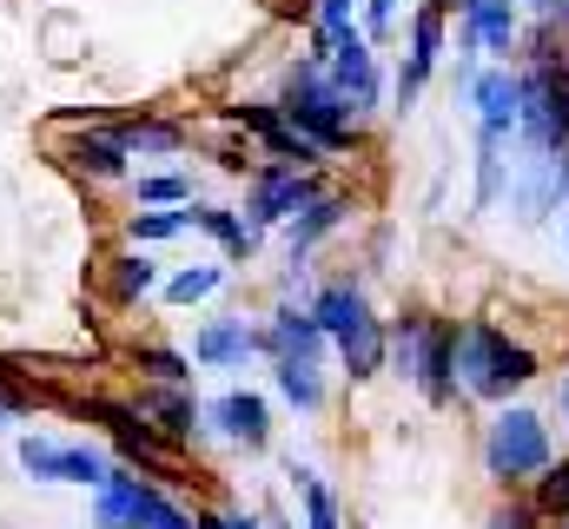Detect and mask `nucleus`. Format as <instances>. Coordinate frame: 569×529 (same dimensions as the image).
Returning <instances> with one entry per match:
<instances>
[{"label": "nucleus", "instance_id": "nucleus-6", "mask_svg": "<svg viewBox=\"0 0 569 529\" xmlns=\"http://www.w3.org/2000/svg\"><path fill=\"white\" fill-rule=\"evenodd\" d=\"M503 212L523 226V232H537V226H550V219H563L569 212V172H563V152H530V146H517L510 139V179H503Z\"/></svg>", "mask_w": 569, "mask_h": 529}, {"label": "nucleus", "instance_id": "nucleus-12", "mask_svg": "<svg viewBox=\"0 0 569 529\" xmlns=\"http://www.w3.org/2000/svg\"><path fill=\"white\" fill-rule=\"evenodd\" d=\"M20 470L40 477V483H87L100 490L107 483V457L93 443H60V437H20Z\"/></svg>", "mask_w": 569, "mask_h": 529}, {"label": "nucleus", "instance_id": "nucleus-18", "mask_svg": "<svg viewBox=\"0 0 569 529\" xmlns=\"http://www.w3.org/2000/svg\"><path fill=\"white\" fill-rule=\"evenodd\" d=\"M331 365H338L351 385L385 378V318H378V311H365L351 331H338V338H331Z\"/></svg>", "mask_w": 569, "mask_h": 529}, {"label": "nucleus", "instance_id": "nucleus-22", "mask_svg": "<svg viewBox=\"0 0 569 529\" xmlns=\"http://www.w3.org/2000/svg\"><path fill=\"white\" fill-rule=\"evenodd\" d=\"M186 212H192V232H206L226 259H252V252H259V239H266V232H252V226H246V212H232V206H206V199H192Z\"/></svg>", "mask_w": 569, "mask_h": 529}, {"label": "nucleus", "instance_id": "nucleus-26", "mask_svg": "<svg viewBox=\"0 0 569 529\" xmlns=\"http://www.w3.org/2000/svg\"><path fill=\"white\" fill-rule=\"evenodd\" d=\"M127 159H133V152H127V139H120L113 127L107 132H80V139H73V166H87L93 179H120Z\"/></svg>", "mask_w": 569, "mask_h": 529}, {"label": "nucleus", "instance_id": "nucleus-20", "mask_svg": "<svg viewBox=\"0 0 569 529\" xmlns=\"http://www.w3.org/2000/svg\"><path fill=\"white\" fill-rule=\"evenodd\" d=\"M345 219H351V199H345V192H318V199H311V206L284 226V252H291V264L311 259V252H318V246H325Z\"/></svg>", "mask_w": 569, "mask_h": 529}, {"label": "nucleus", "instance_id": "nucleus-11", "mask_svg": "<svg viewBox=\"0 0 569 529\" xmlns=\"http://www.w3.org/2000/svg\"><path fill=\"white\" fill-rule=\"evenodd\" d=\"M457 107H470V132H483V139H517V107H523L517 60H483Z\"/></svg>", "mask_w": 569, "mask_h": 529}, {"label": "nucleus", "instance_id": "nucleus-17", "mask_svg": "<svg viewBox=\"0 0 569 529\" xmlns=\"http://www.w3.org/2000/svg\"><path fill=\"white\" fill-rule=\"evenodd\" d=\"M140 417L166 437V443H199V437H206V403L192 397V385H159V391H146Z\"/></svg>", "mask_w": 569, "mask_h": 529}, {"label": "nucleus", "instance_id": "nucleus-39", "mask_svg": "<svg viewBox=\"0 0 569 529\" xmlns=\"http://www.w3.org/2000/svg\"><path fill=\"white\" fill-rule=\"evenodd\" d=\"M557 246H563V259H569V219H563V226H557Z\"/></svg>", "mask_w": 569, "mask_h": 529}, {"label": "nucleus", "instance_id": "nucleus-14", "mask_svg": "<svg viewBox=\"0 0 569 529\" xmlns=\"http://www.w3.org/2000/svg\"><path fill=\"white\" fill-rule=\"evenodd\" d=\"M232 120L252 132V139L266 146V159H279V166H305V172H318V166H325V152H318L305 132L291 127V120H284L279 100H252V107H232Z\"/></svg>", "mask_w": 569, "mask_h": 529}, {"label": "nucleus", "instance_id": "nucleus-24", "mask_svg": "<svg viewBox=\"0 0 569 529\" xmlns=\"http://www.w3.org/2000/svg\"><path fill=\"white\" fill-rule=\"evenodd\" d=\"M127 529H192V510H186L172 490H159V483L146 477L140 497H133V510H127Z\"/></svg>", "mask_w": 569, "mask_h": 529}, {"label": "nucleus", "instance_id": "nucleus-43", "mask_svg": "<svg viewBox=\"0 0 569 529\" xmlns=\"http://www.w3.org/2000/svg\"><path fill=\"white\" fill-rule=\"evenodd\" d=\"M563 172H569V152H563Z\"/></svg>", "mask_w": 569, "mask_h": 529}, {"label": "nucleus", "instance_id": "nucleus-15", "mask_svg": "<svg viewBox=\"0 0 569 529\" xmlns=\"http://www.w3.org/2000/svg\"><path fill=\"white\" fill-rule=\"evenodd\" d=\"M259 358L266 365H279V358H331V345H325L318 318L284 298V305H272V318L259 325Z\"/></svg>", "mask_w": 569, "mask_h": 529}, {"label": "nucleus", "instance_id": "nucleus-13", "mask_svg": "<svg viewBox=\"0 0 569 529\" xmlns=\"http://www.w3.org/2000/svg\"><path fill=\"white\" fill-rule=\"evenodd\" d=\"M206 430L212 437H226L232 450H272V403L259 391H219L206 403Z\"/></svg>", "mask_w": 569, "mask_h": 529}, {"label": "nucleus", "instance_id": "nucleus-35", "mask_svg": "<svg viewBox=\"0 0 569 529\" xmlns=\"http://www.w3.org/2000/svg\"><path fill=\"white\" fill-rule=\"evenodd\" d=\"M140 206H192V179L186 172H146Z\"/></svg>", "mask_w": 569, "mask_h": 529}, {"label": "nucleus", "instance_id": "nucleus-44", "mask_svg": "<svg viewBox=\"0 0 569 529\" xmlns=\"http://www.w3.org/2000/svg\"><path fill=\"white\" fill-rule=\"evenodd\" d=\"M563 529H569V523H563Z\"/></svg>", "mask_w": 569, "mask_h": 529}, {"label": "nucleus", "instance_id": "nucleus-38", "mask_svg": "<svg viewBox=\"0 0 569 529\" xmlns=\"http://www.w3.org/2000/svg\"><path fill=\"white\" fill-rule=\"evenodd\" d=\"M550 417H557V430L569 437V358L557 365V385H550Z\"/></svg>", "mask_w": 569, "mask_h": 529}, {"label": "nucleus", "instance_id": "nucleus-31", "mask_svg": "<svg viewBox=\"0 0 569 529\" xmlns=\"http://www.w3.org/2000/svg\"><path fill=\"white\" fill-rule=\"evenodd\" d=\"M358 27V0H311V47H331Z\"/></svg>", "mask_w": 569, "mask_h": 529}, {"label": "nucleus", "instance_id": "nucleus-19", "mask_svg": "<svg viewBox=\"0 0 569 529\" xmlns=\"http://www.w3.org/2000/svg\"><path fill=\"white\" fill-rule=\"evenodd\" d=\"M272 385L298 417H318L331 403V358H279L272 365Z\"/></svg>", "mask_w": 569, "mask_h": 529}, {"label": "nucleus", "instance_id": "nucleus-40", "mask_svg": "<svg viewBox=\"0 0 569 529\" xmlns=\"http://www.w3.org/2000/svg\"><path fill=\"white\" fill-rule=\"evenodd\" d=\"M7 423H13V403H0V430H7Z\"/></svg>", "mask_w": 569, "mask_h": 529}, {"label": "nucleus", "instance_id": "nucleus-7", "mask_svg": "<svg viewBox=\"0 0 569 529\" xmlns=\"http://www.w3.org/2000/svg\"><path fill=\"white\" fill-rule=\"evenodd\" d=\"M318 60H325V73H331V87H338V100L351 107V120L365 127L385 100H391V73H385V60H378V47L365 40V27H351L345 40H331V47H311Z\"/></svg>", "mask_w": 569, "mask_h": 529}, {"label": "nucleus", "instance_id": "nucleus-32", "mask_svg": "<svg viewBox=\"0 0 569 529\" xmlns=\"http://www.w3.org/2000/svg\"><path fill=\"white\" fill-rule=\"evenodd\" d=\"M405 7H418V0H358V27H365V40L385 47V40L405 27Z\"/></svg>", "mask_w": 569, "mask_h": 529}, {"label": "nucleus", "instance_id": "nucleus-34", "mask_svg": "<svg viewBox=\"0 0 569 529\" xmlns=\"http://www.w3.org/2000/svg\"><path fill=\"white\" fill-rule=\"evenodd\" d=\"M483 529H550V523L530 510V497H523V490H510V497H497V503L483 510Z\"/></svg>", "mask_w": 569, "mask_h": 529}, {"label": "nucleus", "instance_id": "nucleus-1", "mask_svg": "<svg viewBox=\"0 0 569 529\" xmlns=\"http://www.w3.org/2000/svg\"><path fill=\"white\" fill-rule=\"evenodd\" d=\"M450 365H457V397L497 410L510 397H530L543 378V351L510 331L503 318H457L450 325Z\"/></svg>", "mask_w": 569, "mask_h": 529}, {"label": "nucleus", "instance_id": "nucleus-2", "mask_svg": "<svg viewBox=\"0 0 569 529\" xmlns=\"http://www.w3.org/2000/svg\"><path fill=\"white\" fill-rule=\"evenodd\" d=\"M517 146L530 152H569V33L530 20L517 47Z\"/></svg>", "mask_w": 569, "mask_h": 529}, {"label": "nucleus", "instance_id": "nucleus-42", "mask_svg": "<svg viewBox=\"0 0 569 529\" xmlns=\"http://www.w3.org/2000/svg\"><path fill=\"white\" fill-rule=\"evenodd\" d=\"M345 529H365V523H345Z\"/></svg>", "mask_w": 569, "mask_h": 529}, {"label": "nucleus", "instance_id": "nucleus-30", "mask_svg": "<svg viewBox=\"0 0 569 529\" xmlns=\"http://www.w3.org/2000/svg\"><path fill=\"white\" fill-rule=\"evenodd\" d=\"M179 232H192V212L186 206H146L127 219V239L133 246H166V239H179Z\"/></svg>", "mask_w": 569, "mask_h": 529}, {"label": "nucleus", "instance_id": "nucleus-36", "mask_svg": "<svg viewBox=\"0 0 569 529\" xmlns=\"http://www.w3.org/2000/svg\"><path fill=\"white\" fill-rule=\"evenodd\" d=\"M140 365L152 371V385H192V358L186 351H166V345H146Z\"/></svg>", "mask_w": 569, "mask_h": 529}, {"label": "nucleus", "instance_id": "nucleus-4", "mask_svg": "<svg viewBox=\"0 0 569 529\" xmlns=\"http://www.w3.org/2000/svg\"><path fill=\"white\" fill-rule=\"evenodd\" d=\"M450 325H457V318H437V311H398V318H385V371H398L430 410L457 403Z\"/></svg>", "mask_w": 569, "mask_h": 529}, {"label": "nucleus", "instance_id": "nucleus-23", "mask_svg": "<svg viewBox=\"0 0 569 529\" xmlns=\"http://www.w3.org/2000/svg\"><path fill=\"white\" fill-rule=\"evenodd\" d=\"M284 477H291V490H298V510H305V523H298V529H345V523H351V517H345V503L325 490V477H318V470L291 463Z\"/></svg>", "mask_w": 569, "mask_h": 529}, {"label": "nucleus", "instance_id": "nucleus-5", "mask_svg": "<svg viewBox=\"0 0 569 529\" xmlns=\"http://www.w3.org/2000/svg\"><path fill=\"white\" fill-rule=\"evenodd\" d=\"M279 113L305 132L325 159H331V152H351V146L365 139V127H358V120H351V107L338 100V87H331V73H325V60H318V53H298V60L284 67Z\"/></svg>", "mask_w": 569, "mask_h": 529}, {"label": "nucleus", "instance_id": "nucleus-21", "mask_svg": "<svg viewBox=\"0 0 569 529\" xmlns=\"http://www.w3.org/2000/svg\"><path fill=\"white\" fill-rule=\"evenodd\" d=\"M503 179H510V139H483L477 132V152H470V219L503 212Z\"/></svg>", "mask_w": 569, "mask_h": 529}, {"label": "nucleus", "instance_id": "nucleus-37", "mask_svg": "<svg viewBox=\"0 0 569 529\" xmlns=\"http://www.w3.org/2000/svg\"><path fill=\"white\" fill-rule=\"evenodd\" d=\"M517 7H523V20H543V27L569 33V0H517Z\"/></svg>", "mask_w": 569, "mask_h": 529}, {"label": "nucleus", "instance_id": "nucleus-33", "mask_svg": "<svg viewBox=\"0 0 569 529\" xmlns=\"http://www.w3.org/2000/svg\"><path fill=\"white\" fill-rule=\"evenodd\" d=\"M113 291L133 305V298H146V291H159V264L146 259V252H120L113 259Z\"/></svg>", "mask_w": 569, "mask_h": 529}, {"label": "nucleus", "instance_id": "nucleus-25", "mask_svg": "<svg viewBox=\"0 0 569 529\" xmlns=\"http://www.w3.org/2000/svg\"><path fill=\"white\" fill-rule=\"evenodd\" d=\"M523 497H530V510H537L550 529L569 523V450H557V457H550V470H543Z\"/></svg>", "mask_w": 569, "mask_h": 529}, {"label": "nucleus", "instance_id": "nucleus-29", "mask_svg": "<svg viewBox=\"0 0 569 529\" xmlns=\"http://www.w3.org/2000/svg\"><path fill=\"white\" fill-rule=\"evenodd\" d=\"M212 291H226V264H186V271L159 278V298L166 305H206Z\"/></svg>", "mask_w": 569, "mask_h": 529}, {"label": "nucleus", "instance_id": "nucleus-16", "mask_svg": "<svg viewBox=\"0 0 569 529\" xmlns=\"http://www.w3.org/2000/svg\"><path fill=\"white\" fill-rule=\"evenodd\" d=\"M259 358V325L246 318H206L192 331V365L199 371H246Z\"/></svg>", "mask_w": 569, "mask_h": 529}, {"label": "nucleus", "instance_id": "nucleus-41", "mask_svg": "<svg viewBox=\"0 0 569 529\" xmlns=\"http://www.w3.org/2000/svg\"><path fill=\"white\" fill-rule=\"evenodd\" d=\"M430 7H443V13H457V7H463V0H430Z\"/></svg>", "mask_w": 569, "mask_h": 529}, {"label": "nucleus", "instance_id": "nucleus-27", "mask_svg": "<svg viewBox=\"0 0 569 529\" xmlns=\"http://www.w3.org/2000/svg\"><path fill=\"white\" fill-rule=\"evenodd\" d=\"M127 139V152L133 159H179L186 152V132L172 127V120H127V127H113Z\"/></svg>", "mask_w": 569, "mask_h": 529}, {"label": "nucleus", "instance_id": "nucleus-9", "mask_svg": "<svg viewBox=\"0 0 569 529\" xmlns=\"http://www.w3.org/2000/svg\"><path fill=\"white\" fill-rule=\"evenodd\" d=\"M318 192H325L318 172H305V166H279V159H259V166L246 172V226H252V232L291 226Z\"/></svg>", "mask_w": 569, "mask_h": 529}, {"label": "nucleus", "instance_id": "nucleus-10", "mask_svg": "<svg viewBox=\"0 0 569 529\" xmlns=\"http://www.w3.org/2000/svg\"><path fill=\"white\" fill-rule=\"evenodd\" d=\"M523 27H530V20H523L517 0H463V7L450 13V33H457L450 53H470V60H517Z\"/></svg>", "mask_w": 569, "mask_h": 529}, {"label": "nucleus", "instance_id": "nucleus-28", "mask_svg": "<svg viewBox=\"0 0 569 529\" xmlns=\"http://www.w3.org/2000/svg\"><path fill=\"white\" fill-rule=\"evenodd\" d=\"M140 483L146 477H133V470H107V483L93 490V523L100 529H127V510H133Z\"/></svg>", "mask_w": 569, "mask_h": 529}, {"label": "nucleus", "instance_id": "nucleus-3", "mask_svg": "<svg viewBox=\"0 0 569 529\" xmlns=\"http://www.w3.org/2000/svg\"><path fill=\"white\" fill-rule=\"evenodd\" d=\"M550 457H557V417H550V403H537V397H510V403L483 410L477 463H483V477L497 483V497L530 490V483L550 470Z\"/></svg>", "mask_w": 569, "mask_h": 529}, {"label": "nucleus", "instance_id": "nucleus-8", "mask_svg": "<svg viewBox=\"0 0 569 529\" xmlns=\"http://www.w3.org/2000/svg\"><path fill=\"white\" fill-rule=\"evenodd\" d=\"M443 53H450V13L430 7V0H418L411 20H405V60H398V73H391V107H398V113H411V107L425 100V87L437 80Z\"/></svg>", "mask_w": 569, "mask_h": 529}]
</instances>
